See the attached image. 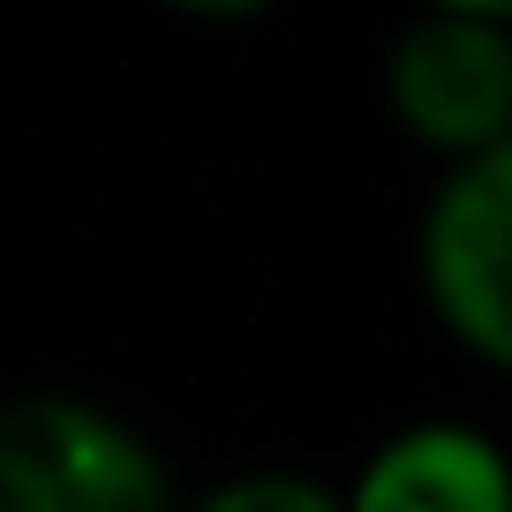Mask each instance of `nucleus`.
I'll return each instance as SVG.
<instances>
[{
  "label": "nucleus",
  "instance_id": "nucleus-1",
  "mask_svg": "<svg viewBox=\"0 0 512 512\" xmlns=\"http://www.w3.org/2000/svg\"><path fill=\"white\" fill-rule=\"evenodd\" d=\"M174 467L121 407L83 392L0 400V512H181Z\"/></svg>",
  "mask_w": 512,
  "mask_h": 512
},
{
  "label": "nucleus",
  "instance_id": "nucleus-2",
  "mask_svg": "<svg viewBox=\"0 0 512 512\" xmlns=\"http://www.w3.org/2000/svg\"><path fill=\"white\" fill-rule=\"evenodd\" d=\"M415 279L437 332L512 384V144L445 166L415 226Z\"/></svg>",
  "mask_w": 512,
  "mask_h": 512
},
{
  "label": "nucleus",
  "instance_id": "nucleus-3",
  "mask_svg": "<svg viewBox=\"0 0 512 512\" xmlns=\"http://www.w3.org/2000/svg\"><path fill=\"white\" fill-rule=\"evenodd\" d=\"M384 113L445 166L512 144V31L415 16L384 46Z\"/></svg>",
  "mask_w": 512,
  "mask_h": 512
},
{
  "label": "nucleus",
  "instance_id": "nucleus-4",
  "mask_svg": "<svg viewBox=\"0 0 512 512\" xmlns=\"http://www.w3.org/2000/svg\"><path fill=\"white\" fill-rule=\"evenodd\" d=\"M347 512H512V445L467 415H415L339 482Z\"/></svg>",
  "mask_w": 512,
  "mask_h": 512
},
{
  "label": "nucleus",
  "instance_id": "nucleus-5",
  "mask_svg": "<svg viewBox=\"0 0 512 512\" xmlns=\"http://www.w3.org/2000/svg\"><path fill=\"white\" fill-rule=\"evenodd\" d=\"M181 512H347L339 482L302 475V467H249V475L211 482L204 497H189Z\"/></svg>",
  "mask_w": 512,
  "mask_h": 512
},
{
  "label": "nucleus",
  "instance_id": "nucleus-6",
  "mask_svg": "<svg viewBox=\"0 0 512 512\" xmlns=\"http://www.w3.org/2000/svg\"><path fill=\"white\" fill-rule=\"evenodd\" d=\"M159 8H174L189 23H256V16H272L279 0H159Z\"/></svg>",
  "mask_w": 512,
  "mask_h": 512
},
{
  "label": "nucleus",
  "instance_id": "nucleus-7",
  "mask_svg": "<svg viewBox=\"0 0 512 512\" xmlns=\"http://www.w3.org/2000/svg\"><path fill=\"white\" fill-rule=\"evenodd\" d=\"M415 16H467V23L512 31V0H415Z\"/></svg>",
  "mask_w": 512,
  "mask_h": 512
}]
</instances>
